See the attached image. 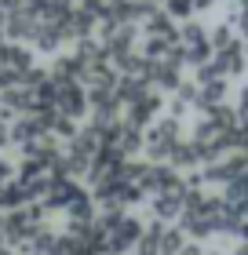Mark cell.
<instances>
[{"label": "cell", "instance_id": "1", "mask_svg": "<svg viewBox=\"0 0 248 255\" xmlns=\"http://www.w3.org/2000/svg\"><path fill=\"white\" fill-rule=\"evenodd\" d=\"M44 219H48V212H44L40 201H33L26 208H15V212L0 215V237H4L7 248H15V245H22V241H29L33 234H37V230L44 226Z\"/></svg>", "mask_w": 248, "mask_h": 255}, {"label": "cell", "instance_id": "2", "mask_svg": "<svg viewBox=\"0 0 248 255\" xmlns=\"http://www.w3.org/2000/svg\"><path fill=\"white\" fill-rule=\"evenodd\" d=\"M51 110L69 117V121H84L88 117L84 84L80 80H51Z\"/></svg>", "mask_w": 248, "mask_h": 255}, {"label": "cell", "instance_id": "3", "mask_svg": "<svg viewBox=\"0 0 248 255\" xmlns=\"http://www.w3.org/2000/svg\"><path fill=\"white\" fill-rule=\"evenodd\" d=\"M175 135H179V124H175L172 117H164L161 124H153V128H150V135L143 138V146L150 149V157H153V160L172 157V149H175Z\"/></svg>", "mask_w": 248, "mask_h": 255}, {"label": "cell", "instance_id": "4", "mask_svg": "<svg viewBox=\"0 0 248 255\" xmlns=\"http://www.w3.org/2000/svg\"><path fill=\"white\" fill-rule=\"evenodd\" d=\"M33 29H37V15L15 7L11 15H4V29H0V33H4L11 44H29L33 40Z\"/></svg>", "mask_w": 248, "mask_h": 255}, {"label": "cell", "instance_id": "5", "mask_svg": "<svg viewBox=\"0 0 248 255\" xmlns=\"http://www.w3.org/2000/svg\"><path fill=\"white\" fill-rule=\"evenodd\" d=\"M77 190H80V182L77 179H51V186L48 190H44V197H40V204H44V212H62V208L69 204V201H73V197H77Z\"/></svg>", "mask_w": 248, "mask_h": 255}, {"label": "cell", "instance_id": "6", "mask_svg": "<svg viewBox=\"0 0 248 255\" xmlns=\"http://www.w3.org/2000/svg\"><path fill=\"white\" fill-rule=\"evenodd\" d=\"M0 66L11 69V73H18V80H22V73H26L29 66H37V55H33V48H26V44H4V48H0Z\"/></svg>", "mask_w": 248, "mask_h": 255}, {"label": "cell", "instance_id": "7", "mask_svg": "<svg viewBox=\"0 0 248 255\" xmlns=\"http://www.w3.org/2000/svg\"><path fill=\"white\" fill-rule=\"evenodd\" d=\"M48 73H51V80H80L84 62H80L73 51H55L51 62H48Z\"/></svg>", "mask_w": 248, "mask_h": 255}, {"label": "cell", "instance_id": "8", "mask_svg": "<svg viewBox=\"0 0 248 255\" xmlns=\"http://www.w3.org/2000/svg\"><path fill=\"white\" fill-rule=\"evenodd\" d=\"M33 55H55L58 48H62V37H58V26L55 22H44L37 18V29H33Z\"/></svg>", "mask_w": 248, "mask_h": 255}, {"label": "cell", "instance_id": "9", "mask_svg": "<svg viewBox=\"0 0 248 255\" xmlns=\"http://www.w3.org/2000/svg\"><path fill=\"white\" fill-rule=\"evenodd\" d=\"M7 135H11V142L26 146V142H33L37 135H44V128H40V121H37V113H22V117H15V121L7 124Z\"/></svg>", "mask_w": 248, "mask_h": 255}, {"label": "cell", "instance_id": "10", "mask_svg": "<svg viewBox=\"0 0 248 255\" xmlns=\"http://www.w3.org/2000/svg\"><path fill=\"white\" fill-rule=\"evenodd\" d=\"M62 212H66V223H91V219H95V201H91V193L80 186L77 197L62 208Z\"/></svg>", "mask_w": 248, "mask_h": 255}, {"label": "cell", "instance_id": "11", "mask_svg": "<svg viewBox=\"0 0 248 255\" xmlns=\"http://www.w3.org/2000/svg\"><path fill=\"white\" fill-rule=\"evenodd\" d=\"M157 110H161V99L146 91V95L139 99V102H132V106H128V121H124V124H132V128H143V124H150V117H153Z\"/></svg>", "mask_w": 248, "mask_h": 255}, {"label": "cell", "instance_id": "12", "mask_svg": "<svg viewBox=\"0 0 248 255\" xmlns=\"http://www.w3.org/2000/svg\"><path fill=\"white\" fill-rule=\"evenodd\" d=\"M73 7H77V0H44V11H40V18L44 22H66L69 15H73Z\"/></svg>", "mask_w": 248, "mask_h": 255}, {"label": "cell", "instance_id": "13", "mask_svg": "<svg viewBox=\"0 0 248 255\" xmlns=\"http://www.w3.org/2000/svg\"><path fill=\"white\" fill-rule=\"evenodd\" d=\"M77 128H80V121H69V117H62V113H55L51 124H48V135H55L58 142H69V138L77 135Z\"/></svg>", "mask_w": 248, "mask_h": 255}, {"label": "cell", "instance_id": "14", "mask_svg": "<svg viewBox=\"0 0 248 255\" xmlns=\"http://www.w3.org/2000/svg\"><path fill=\"white\" fill-rule=\"evenodd\" d=\"M11 179H15V164L7 157H0V182H11Z\"/></svg>", "mask_w": 248, "mask_h": 255}, {"label": "cell", "instance_id": "15", "mask_svg": "<svg viewBox=\"0 0 248 255\" xmlns=\"http://www.w3.org/2000/svg\"><path fill=\"white\" fill-rule=\"evenodd\" d=\"M18 7H22V11H29V15H37V18H40V11H44V0H18Z\"/></svg>", "mask_w": 248, "mask_h": 255}, {"label": "cell", "instance_id": "16", "mask_svg": "<svg viewBox=\"0 0 248 255\" xmlns=\"http://www.w3.org/2000/svg\"><path fill=\"white\" fill-rule=\"evenodd\" d=\"M18 7V0H0V15H11Z\"/></svg>", "mask_w": 248, "mask_h": 255}, {"label": "cell", "instance_id": "17", "mask_svg": "<svg viewBox=\"0 0 248 255\" xmlns=\"http://www.w3.org/2000/svg\"><path fill=\"white\" fill-rule=\"evenodd\" d=\"M0 29H4V15H0Z\"/></svg>", "mask_w": 248, "mask_h": 255}, {"label": "cell", "instance_id": "18", "mask_svg": "<svg viewBox=\"0 0 248 255\" xmlns=\"http://www.w3.org/2000/svg\"><path fill=\"white\" fill-rule=\"evenodd\" d=\"M139 255H143V252H139Z\"/></svg>", "mask_w": 248, "mask_h": 255}]
</instances>
